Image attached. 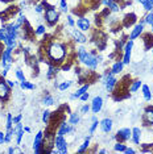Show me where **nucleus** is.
Wrapping results in <instances>:
<instances>
[{
    "instance_id": "nucleus-18",
    "label": "nucleus",
    "mask_w": 153,
    "mask_h": 154,
    "mask_svg": "<svg viewBox=\"0 0 153 154\" xmlns=\"http://www.w3.org/2000/svg\"><path fill=\"white\" fill-rule=\"evenodd\" d=\"M15 129H16V133H15L16 146H20V145H21V141H23V137H24V128H23L21 122H17V124H15Z\"/></svg>"
},
{
    "instance_id": "nucleus-50",
    "label": "nucleus",
    "mask_w": 153,
    "mask_h": 154,
    "mask_svg": "<svg viewBox=\"0 0 153 154\" xmlns=\"http://www.w3.org/2000/svg\"><path fill=\"white\" fill-rule=\"evenodd\" d=\"M124 153H126V154H133V153H136V150L132 149V148H128V146H127L126 150H124Z\"/></svg>"
},
{
    "instance_id": "nucleus-27",
    "label": "nucleus",
    "mask_w": 153,
    "mask_h": 154,
    "mask_svg": "<svg viewBox=\"0 0 153 154\" xmlns=\"http://www.w3.org/2000/svg\"><path fill=\"white\" fill-rule=\"evenodd\" d=\"M41 103L44 104V106H53L54 104V97L50 95V94H45L42 100H41Z\"/></svg>"
},
{
    "instance_id": "nucleus-1",
    "label": "nucleus",
    "mask_w": 153,
    "mask_h": 154,
    "mask_svg": "<svg viewBox=\"0 0 153 154\" xmlns=\"http://www.w3.org/2000/svg\"><path fill=\"white\" fill-rule=\"evenodd\" d=\"M69 51H67V45L62 44L60 41H49L46 45V61L48 65L53 63L61 67L62 63L67 59Z\"/></svg>"
},
{
    "instance_id": "nucleus-40",
    "label": "nucleus",
    "mask_w": 153,
    "mask_h": 154,
    "mask_svg": "<svg viewBox=\"0 0 153 154\" xmlns=\"http://www.w3.org/2000/svg\"><path fill=\"white\" fill-rule=\"evenodd\" d=\"M92 124H91V127L89 128V134H94L95 133V131H96V128H98V125H99V121L98 120H95V121H91Z\"/></svg>"
},
{
    "instance_id": "nucleus-14",
    "label": "nucleus",
    "mask_w": 153,
    "mask_h": 154,
    "mask_svg": "<svg viewBox=\"0 0 153 154\" xmlns=\"http://www.w3.org/2000/svg\"><path fill=\"white\" fill-rule=\"evenodd\" d=\"M144 26L145 25H142V24H140V23L135 24L133 29L131 30V34L128 36V40H136V38L140 37L142 34V32H144Z\"/></svg>"
},
{
    "instance_id": "nucleus-2",
    "label": "nucleus",
    "mask_w": 153,
    "mask_h": 154,
    "mask_svg": "<svg viewBox=\"0 0 153 154\" xmlns=\"http://www.w3.org/2000/svg\"><path fill=\"white\" fill-rule=\"evenodd\" d=\"M96 55H98V50H91V51H87V53L85 54V57H83L82 62L81 63H83L86 66L87 69L90 70H96L99 66V62L98 59H96Z\"/></svg>"
},
{
    "instance_id": "nucleus-7",
    "label": "nucleus",
    "mask_w": 153,
    "mask_h": 154,
    "mask_svg": "<svg viewBox=\"0 0 153 154\" xmlns=\"http://www.w3.org/2000/svg\"><path fill=\"white\" fill-rule=\"evenodd\" d=\"M75 132V127L71 125L70 122H66L62 121L57 128V134L58 136H67V134H73Z\"/></svg>"
},
{
    "instance_id": "nucleus-48",
    "label": "nucleus",
    "mask_w": 153,
    "mask_h": 154,
    "mask_svg": "<svg viewBox=\"0 0 153 154\" xmlns=\"http://www.w3.org/2000/svg\"><path fill=\"white\" fill-rule=\"evenodd\" d=\"M5 82H7V85L11 87V88H13V87L17 85V82H13V80H9V79H5Z\"/></svg>"
},
{
    "instance_id": "nucleus-30",
    "label": "nucleus",
    "mask_w": 153,
    "mask_h": 154,
    "mask_svg": "<svg viewBox=\"0 0 153 154\" xmlns=\"http://www.w3.org/2000/svg\"><path fill=\"white\" fill-rule=\"evenodd\" d=\"M19 83H20L21 90H34L36 88V85H33V83H30V82H27V80H23V82H19Z\"/></svg>"
},
{
    "instance_id": "nucleus-44",
    "label": "nucleus",
    "mask_w": 153,
    "mask_h": 154,
    "mask_svg": "<svg viewBox=\"0 0 153 154\" xmlns=\"http://www.w3.org/2000/svg\"><path fill=\"white\" fill-rule=\"evenodd\" d=\"M66 19H67V25L70 28H74L75 26V21H74V17H73L71 15H67L66 16Z\"/></svg>"
},
{
    "instance_id": "nucleus-51",
    "label": "nucleus",
    "mask_w": 153,
    "mask_h": 154,
    "mask_svg": "<svg viewBox=\"0 0 153 154\" xmlns=\"http://www.w3.org/2000/svg\"><path fill=\"white\" fill-rule=\"evenodd\" d=\"M114 2H115V0H102V4L106 5V7H108L111 3H114Z\"/></svg>"
},
{
    "instance_id": "nucleus-6",
    "label": "nucleus",
    "mask_w": 153,
    "mask_h": 154,
    "mask_svg": "<svg viewBox=\"0 0 153 154\" xmlns=\"http://www.w3.org/2000/svg\"><path fill=\"white\" fill-rule=\"evenodd\" d=\"M13 50H15V49L4 46L3 53H2V58H0V65H2V67H4V66L13 62Z\"/></svg>"
},
{
    "instance_id": "nucleus-38",
    "label": "nucleus",
    "mask_w": 153,
    "mask_h": 154,
    "mask_svg": "<svg viewBox=\"0 0 153 154\" xmlns=\"http://www.w3.org/2000/svg\"><path fill=\"white\" fill-rule=\"evenodd\" d=\"M136 2L140 3V4L144 7V9H145L147 12L152 11V7H151V3H149V0H136Z\"/></svg>"
},
{
    "instance_id": "nucleus-58",
    "label": "nucleus",
    "mask_w": 153,
    "mask_h": 154,
    "mask_svg": "<svg viewBox=\"0 0 153 154\" xmlns=\"http://www.w3.org/2000/svg\"><path fill=\"white\" fill-rule=\"evenodd\" d=\"M151 30H152V32H153V24H152V25H151Z\"/></svg>"
},
{
    "instance_id": "nucleus-25",
    "label": "nucleus",
    "mask_w": 153,
    "mask_h": 154,
    "mask_svg": "<svg viewBox=\"0 0 153 154\" xmlns=\"http://www.w3.org/2000/svg\"><path fill=\"white\" fill-rule=\"evenodd\" d=\"M91 137H92V136L89 134L87 137L85 138V141L82 142V145L78 148V150H76V152H78V153H85V152H87V149H89V146H90V140H91Z\"/></svg>"
},
{
    "instance_id": "nucleus-21",
    "label": "nucleus",
    "mask_w": 153,
    "mask_h": 154,
    "mask_svg": "<svg viewBox=\"0 0 153 154\" xmlns=\"http://www.w3.org/2000/svg\"><path fill=\"white\" fill-rule=\"evenodd\" d=\"M142 42H144L145 50H151V49L153 48V34L145 33L144 36H142Z\"/></svg>"
},
{
    "instance_id": "nucleus-26",
    "label": "nucleus",
    "mask_w": 153,
    "mask_h": 154,
    "mask_svg": "<svg viewBox=\"0 0 153 154\" xmlns=\"http://www.w3.org/2000/svg\"><path fill=\"white\" fill-rule=\"evenodd\" d=\"M141 87V80H139V79H135V80H132V82L130 83V87H128V91L130 92H136V91L139 90Z\"/></svg>"
},
{
    "instance_id": "nucleus-46",
    "label": "nucleus",
    "mask_w": 153,
    "mask_h": 154,
    "mask_svg": "<svg viewBox=\"0 0 153 154\" xmlns=\"http://www.w3.org/2000/svg\"><path fill=\"white\" fill-rule=\"evenodd\" d=\"M34 11H36L37 13H42V12H45V8H44L42 4H37L36 7H34Z\"/></svg>"
},
{
    "instance_id": "nucleus-15",
    "label": "nucleus",
    "mask_w": 153,
    "mask_h": 154,
    "mask_svg": "<svg viewBox=\"0 0 153 154\" xmlns=\"http://www.w3.org/2000/svg\"><path fill=\"white\" fill-rule=\"evenodd\" d=\"M112 125H114V121H112V119H110V117H106V119H103V120L99 121V127L102 129L103 133H111V131H112Z\"/></svg>"
},
{
    "instance_id": "nucleus-56",
    "label": "nucleus",
    "mask_w": 153,
    "mask_h": 154,
    "mask_svg": "<svg viewBox=\"0 0 153 154\" xmlns=\"http://www.w3.org/2000/svg\"><path fill=\"white\" fill-rule=\"evenodd\" d=\"M95 120H98V117H96V116H95V115H94V116L91 117V121H95Z\"/></svg>"
},
{
    "instance_id": "nucleus-19",
    "label": "nucleus",
    "mask_w": 153,
    "mask_h": 154,
    "mask_svg": "<svg viewBox=\"0 0 153 154\" xmlns=\"http://www.w3.org/2000/svg\"><path fill=\"white\" fill-rule=\"evenodd\" d=\"M136 21H137V17L135 13H127L123 19V26L130 28V26L133 25V24H136Z\"/></svg>"
},
{
    "instance_id": "nucleus-3",
    "label": "nucleus",
    "mask_w": 153,
    "mask_h": 154,
    "mask_svg": "<svg viewBox=\"0 0 153 154\" xmlns=\"http://www.w3.org/2000/svg\"><path fill=\"white\" fill-rule=\"evenodd\" d=\"M54 146L57 149H52L50 153H55V154H66L69 152L67 149V141H66L65 136H55L54 137Z\"/></svg>"
},
{
    "instance_id": "nucleus-10",
    "label": "nucleus",
    "mask_w": 153,
    "mask_h": 154,
    "mask_svg": "<svg viewBox=\"0 0 153 154\" xmlns=\"http://www.w3.org/2000/svg\"><path fill=\"white\" fill-rule=\"evenodd\" d=\"M42 140H44V132L38 131L37 134L34 136V141H33V150L34 153L40 154L42 153Z\"/></svg>"
},
{
    "instance_id": "nucleus-13",
    "label": "nucleus",
    "mask_w": 153,
    "mask_h": 154,
    "mask_svg": "<svg viewBox=\"0 0 153 154\" xmlns=\"http://www.w3.org/2000/svg\"><path fill=\"white\" fill-rule=\"evenodd\" d=\"M71 36H73V40H74V42H76V44L83 45V44H86L89 41L87 37H86L79 29H71Z\"/></svg>"
},
{
    "instance_id": "nucleus-5",
    "label": "nucleus",
    "mask_w": 153,
    "mask_h": 154,
    "mask_svg": "<svg viewBox=\"0 0 153 154\" xmlns=\"http://www.w3.org/2000/svg\"><path fill=\"white\" fill-rule=\"evenodd\" d=\"M11 87L7 85L5 78H3V75L0 74V101H3V103L8 101L9 96H11Z\"/></svg>"
},
{
    "instance_id": "nucleus-11",
    "label": "nucleus",
    "mask_w": 153,
    "mask_h": 154,
    "mask_svg": "<svg viewBox=\"0 0 153 154\" xmlns=\"http://www.w3.org/2000/svg\"><path fill=\"white\" fill-rule=\"evenodd\" d=\"M75 25L78 26V29L81 30V32H89L90 28H91V23H90V20L87 17L82 16L75 21Z\"/></svg>"
},
{
    "instance_id": "nucleus-39",
    "label": "nucleus",
    "mask_w": 153,
    "mask_h": 154,
    "mask_svg": "<svg viewBox=\"0 0 153 154\" xmlns=\"http://www.w3.org/2000/svg\"><path fill=\"white\" fill-rule=\"evenodd\" d=\"M45 33H46V26L45 25H38L37 29L34 30V34H37V36H42Z\"/></svg>"
},
{
    "instance_id": "nucleus-57",
    "label": "nucleus",
    "mask_w": 153,
    "mask_h": 154,
    "mask_svg": "<svg viewBox=\"0 0 153 154\" xmlns=\"http://www.w3.org/2000/svg\"><path fill=\"white\" fill-rule=\"evenodd\" d=\"M149 3H151V7H152V11H153V0H149Z\"/></svg>"
},
{
    "instance_id": "nucleus-52",
    "label": "nucleus",
    "mask_w": 153,
    "mask_h": 154,
    "mask_svg": "<svg viewBox=\"0 0 153 154\" xmlns=\"http://www.w3.org/2000/svg\"><path fill=\"white\" fill-rule=\"evenodd\" d=\"M7 153H9V154H13V153H15V148H13V146H9V148H8V150H7Z\"/></svg>"
},
{
    "instance_id": "nucleus-47",
    "label": "nucleus",
    "mask_w": 153,
    "mask_h": 154,
    "mask_svg": "<svg viewBox=\"0 0 153 154\" xmlns=\"http://www.w3.org/2000/svg\"><path fill=\"white\" fill-rule=\"evenodd\" d=\"M3 143H5V133L0 131V145H3Z\"/></svg>"
},
{
    "instance_id": "nucleus-35",
    "label": "nucleus",
    "mask_w": 153,
    "mask_h": 154,
    "mask_svg": "<svg viewBox=\"0 0 153 154\" xmlns=\"http://www.w3.org/2000/svg\"><path fill=\"white\" fill-rule=\"evenodd\" d=\"M15 75H16V79L19 80V82L27 80V79H25V75H24V72H23L21 69H16V70H15Z\"/></svg>"
},
{
    "instance_id": "nucleus-9",
    "label": "nucleus",
    "mask_w": 153,
    "mask_h": 154,
    "mask_svg": "<svg viewBox=\"0 0 153 154\" xmlns=\"http://www.w3.org/2000/svg\"><path fill=\"white\" fill-rule=\"evenodd\" d=\"M114 137L116 138L117 141H120V142H126V141H128V140H131V137H132V129L121 128V129H119V131L116 132V134H115Z\"/></svg>"
},
{
    "instance_id": "nucleus-31",
    "label": "nucleus",
    "mask_w": 153,
    "mask_h": 154,
    "mask_svg": "<svg viewBox=\"0 0 153 154\" xmlns=\"http://www.w3.org/2000/svg\"><path fill=\"white\" fill-rule=\"evenodd\" d=\"M107 8H108V9H110V12H112V13H117V12H120V11H121V5L117 4V2L111 3V4L107 7Z\"/></svg>"
},
{
    "instance_id": "nucleus-37",
    "label": "nucleus",
    "mask_w": 153,
    "mask_h": 154,
    "mask_svg": "<svg viewBox=\"0 0 153 154\" xmlns=\"http://www.w3.org/2000/svg\"><path fill=\"white\" fill-rule=\"evenodd\" d=\"M7 38H8V34H7V30H5V28H4V26H2V28H0V42H2V44H4Z\"/></svg>"
},
{
    "instance_id": "nucleus-17",
    "label": "nucleus",
    "mask_w": 153,
    "mask_h": 154,
    "mask_svg": "<svg viewBox=\"0 0 153 154\" xmlns=\"http://www.w3.org/2000/svg\"><path fill=\"white\" fill-rule=\"evenodd\" d=\"M89 88H90V83H85V85H82V86L79 87L78 90L75 91L74 94H71V95L69 96V99H70V100L79 99V97H81V95H83V94H85V92H87Z\"/></svg>"
},
{
    "instance_id": "nucleus-8",
    "label": "nucleus",
    "mask_w": 153,
    "mask_h": 154,
    "mask_svg": "<svg viewBox=\"0 0 153 154\" xmlns=\"http://www.w3.org/2000/svg\"><path fill=\"white\" fill-rule=\"evenodd\" d=\"M132 49H133V40H128L123 48L124 54H123V59L121 61H123L124 65H130L131 57H132Z\"/></svg>"
},
{
    "instance_id": "nucleus-20",
    "label": "nucleus",
    "mask_w": 153,
    "mask_h": 154,
    "mask_svg": "<svg viewBox=\"0 0 153 154\" xmlns=\"http://www.w3.org/2000/svg\"><path fill=\"white\" fill-rule=\"evenodd\" d=\"M132 142L135 143V145H139L140 146V140H141V129L139 127H135L132 128Z\"/></svg>"
},
{
    "instance_id": "nucleus-54",
    "label": "nucleus",
    "mask_w": 153,
    "mask_h": 154,
    "mask_svg": "<svg viewBox=\"0 0 153 154\" xmlns=\"http://www.w3.org/2000/svg\"><path fill=\"white\" fill-rule=\"evenodd\" d=\"M24 132L29 133V132H30V128H29V127H24Z\"/></svg>"
},
{
    "instance_id": "nucleus-36",
    "label": "nucleus",
    "mask_w": 153,
    "mask_h": 154,
    "mask_svg": "<svg viewBox=\"0 0 153 154\" xmlns=\"http://www.w3.org/2000/svg\"><path fill=\"white\" fill-rule=\"evenodd\" d=\"M12 113H7V121H5V128L7 129H12L13 128V120H12Z\"/></svg>"
},
{
    "instance_id": "nucleus-22",
    "label": "nucleus",
    "mask_w": 153,
    "mask_h": 154,
    "mask_svg": "<svg viewBox=\"0 0 153 154\" xmlns=\"http://www.w3.org/2000/svg\"><path fill=\"white\" fill-rule=\"evenodd\" d=\"M123 69H124V63L123 61H120V59H117L116 62L112 65V67H111V72H112L114 75H117V74H121L123 72Z\"/></svg>"
},
{
    "instance_id": "nucleus-28",
    "label": "nucleus",
    "mask_w": 153,
    "mask_h": 154,
    "mask_svg": "<svg viewBox=\"0 0 153 154\" xmlns=\"http://www.w3.org/2000/svg\"><path fill=\"white\" fill-rule=\"evenodd\" d=\"M15 133H16L15 127H13L12 129H7V132H5V143H11L12 142V138H13V136H15Z\"/></svg>"
},
{
    "instance_id": "nucleus-34",
    "label": "nucleus",
    "mask_w": 153,
    "mask_h": 154,
    "mask_svg": "<svg viewBox=\"0 0 153 154\" xmlns=\"http://www.w3.org/2000/svg\"><path fill=\"white\" fill-rule=\"evenodd\" d=\"M4 46H8V48H12V49H16V46H17V40H13V38L8 37V38L5 40V42H4Z\"/></svg>"
},
{
    "instance_id": "nucleus-4",
    "label": "nucleus",
    "mask_w": 153,
    "mask_h": 154,
    "mask_svg": "<svg viewBox=\"0 0 153 154\" xmlns=\"http://www.w3.org/2000/svg\"><path fill=\"white\" fill-rule=\"evenodd\" d=\"M45 20L48 23V26H54L60 20V12L55 9V7H49L45 9Z\"/></svg>"
},
{
    "instance_id": "nucleus-24",
    "label": "nucleus",
    "mask_w": 153,
    "mask_h": 154,
    "mask_svg": "<svg viewBox=\"0 0 153 154\" xmlns=\"http://www.w3.org/2000/svg\"><path fill=\"white\" fill-rule=\"evenodd\" d=\"M141 91H142V96H144V99L147 101H151L153 95H152V91H151V88H149V86L142 85L141 86Z\"/></svg>"
},
{
    "instance_id": "nucleus-23",
    "label": "nucleus",
    "mask_w": 153,
    "mask_h": 154,
    "mask_svg": "<svg viewBox=\"0 0 153 154\" xmlns=\"http://www.w3.org/2000/svg\"><path fill=\"white\" fill-rule=\"evenodd\" d=\"M69 122H70L71 125H74V127H76V125L81 122V113H79V112H73V113H70Z\"/></svg>"
},
{
    "instance_id": "nucleus-33",
    "label": "nucleus",
    "mask_w": 153,
    "mask_h": 154,
    "mask_svg": "<svg viewBox=\"0 0 153 154\" xmlns=\"http://www.w3.org/2000/svg\"><path fill=\"white\" fill-rule=\"evenodd\" d=\"M73 86V80H66V82H62L58 85V90L60 91H66L67 88H70Z\"/></svg>"
},
{
    "instance_id": "nucleus-49",
    "label": "nucleus",
    "mask_w": 153,
    "mask_h": 154,
    "mask_svg": "<svg viewBox=\"0 0 153 154\" xmlns=\"http://www.w3.org/2000/svg\"><path fill=\"white\" fill-rule=\"evenodd\" d=\"M89 97H90L89 92H85V94H83V95H81V97H79V99H81L82 101H86V100H89Z\"/></svg>"
},
{
    "instance_id": "nucleus-45",
    "label": "nucleus",
    "mask_w": 153,
    "mask_h": 154,
    "mask_svg": "<svg viewBox=\"0 0 153 154\" xmlns=\"http://www.w3.org/2000/svg\"><path fill=\"white\" fill-rule=\"evenodd\" d=\"M21 119H23V115H21V113H19V115H16V116H13V117H12L13 124H17V122H21Z\"/></svg>"
},
{
    "instance_id": "nucleus-53",
    "label": "nucleus",
    "mask_w": 153,
    "mask_h": 154,
    "mask_svg": "<svg viewBox=\"0 0 153 154\" xmlns=\"http://www.w3.org/2000/svg\"><path fill=\"white\" fill-rule=\"evenodd\" d=\"M98 153H100V154H106V153H108V150H107V149H100V150H98Z\"/></svg>"
},
{
    "instance_id": "nucleus-32",
    "label": "nucleus",
    "mask_w": 153,
    "mask_h": 154,
    "mask_svg": "<svg viewBox=\"0 0 153 154\" xmlns=\"http://www.w3.org/2000/svg\"><path fill=\"white\" fill-rule=\"evenodd\" d=\"M50 115H52V112L49 109H45L42 112V117H41V120H42V122L45 125H48L50 122Z\"/></svg>"
},
{
    "instance_id": "nucleus-59",
    "label": "nucleus",
    "mask_w": 153,
    "mask_h": 154,
    "mask_svg": "<svg viewBox=\"0 0 153 154\" xmlns=\"http://www.w3.org/2000/svg\"><path fill=\"white\" fill-rule=\"evenodd\" d=\"M151 50H152V54H153V48H152V49H151Z\"/></svg>"
},
{
    "instance_id": "nucleus-29",
    "label": "nucleus",
    "mask_w": 153,
    "mask_h": 154,
    "mask_svg": "<svg viewBox=\"0 0 153 154\" xmlns=\"http://www.w3.org/2000/svg\"><path fill=\"white\" fill-rule=\"evenodd\" d=\"M126 148H127L126 143H124V142H120V141L115 142V145H114V150H115V152H119V153H124Z\"/></svg>"
},
{
    "instance_id": "nucleus-55",
    "label": "nucleus",
    "mask_w": 153,
    "mask_h": 154,
    "mask_svg": "<svg viewBox=\"0 0 153 154\" xmlns=\"http://www.w3.org/2000/svg\"><path fill=\"white\" fill-rule=\"evenodd\" d=\"M2 53H3V45L0 42V58H2Z\"/></svg>"
},
{
    "instance_id": "nucleus-16",
    "label": "nucleus",
    "mask_w": 153,
    "mask_h": 154,
    "mask_svg": "<svg viewBox=\"0 0 153 154\" xmlns=\"http://www.w3.org/2000/svg\"><path fill=\"white\" fill-rule=\"evenodd\" d=\"M142 122L145 125H153V107H147L142 115Z\"/></svg>"
},
{
    "instance_id": "nucleus-42",
    "label": "nucleus",
    "mask_w": 153,
    "mask_h": 154,
    "mask_svg": "<svg viewBox=\"0 0 153 154\" xmlns=\"http://www.w3.org/2000/svg\"><path fill=\"white\" fill-rule=\"evenodd\" d=\"M144 19H145V23L149 24V25H152L153 24V11H149L147 15H145Z\"/></svg>"
},
{
    "instance_id": "nucleus-41",
    "label": "nucleus",
    "mask_w": 153,
    "mask_h": 154,
    "mask_svg": "<svg viewBox=\"0 0 153 154\" xmlns=\"http://www.w3.org/2000/svg\"><path fill=\"white\" fill-rule=\"evenodd\" d=\"M90 109H91V106H89V104H83V106L79 108V113L81 115H87Z\"/></svg>"
},
{
    "instance_id": "nucleus-43",
    "label": "nucleus",
    "mask_w": 153,
    "mask_h": 154,
    "mask_svg": "<svg viewBox=\"0 0 153 154\" xmlns=\"http://www.w3.org/2000/svg\"><path fill=\"white\" fill-rule=\"evenodd\" d=\"M60 7H61V11L64 13H66L69 11V5H67V2H66V0H61V2H60Z\"/></svg>"
},
{
    "instance_id": "nucleus-12",
    "label": "nucleus",
    "mask_w": 153,
    "mask_h": 154,
    "mask_svg": "<svg viewBox=\"0 0 153 154\" xmlns=\"http://www.w3.org/2000/svg\"><path fill=\"white\" fill-rule=\"evenodd\" d=\"M91 112L94 115H96V113H99L100 111H102V108H103V97L102 96H95V97H92V101H91Z\"/></svg>"
}]
</instances>
